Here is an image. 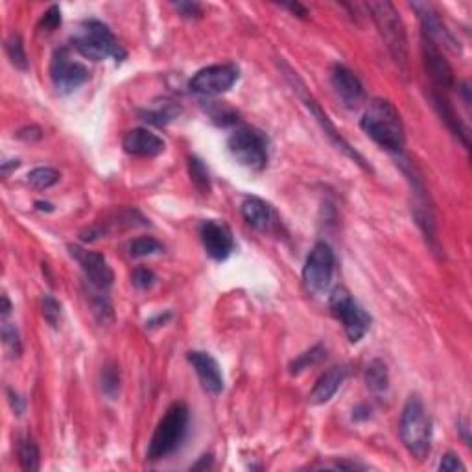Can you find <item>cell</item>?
Here are the masks:
<instances>
[{
	"mask_svg": "<svg viewBox=\"0 0 472 472\" xmlns=\"http://www.w3.org/2000/svg\"><path fill=\"white\" fill-rule=\"evenodd\" d=\"M59 172L54 168H48V166H41V168H36L28 173V183L33 186V188H39V191H45V188H50L55 183L59 181Z\"/></svg>",
	"mask_w": 472,
	"mask_h": 472,
	"instance_id": "29",
	"label": "cell"
},
{
	"mask_svg": "<svg viewBox=\"0 0 472 472\" xmlns=\"http://www.w3.org/2000/svg\"><path fill=\"white\" fill-rule=\"evenodd\" d=\"M172 6L179 11L183 18H200L201 14H203V9L198 2H173Z\"/></svg>",
	"mask_w": 472,
	"mask_h": 472,
	"instance_id": "37",
	"label": "cell"
},
{
	"mask_svg": "<svg viewBox=\"0 0 472 472\" xmlns=\"http://www.w3.org/2000/svg\"><path fill=\"white\" fill-rule=\"evenodd\" d=\"M132 282L133 286L139 288V290H151L155 282H157V277H155V273L151 269L136 268L132 273Z\"/></svg>",
	"mask_w": 472,
	"mask_h": 472,
	"instance_id": "35",
	"label": "cell"
},
{
	"mask_svg": "<svg viewBox=\"0 0 472 472\" xmlns=\"http://www.w3.org/2000/svg\"><path fill=\"white\" fill-rule=\"evenodd\" d=\"M334 269H336V257L331 245L325 242L313 245L303 268V281L306 290L313 295L327 294L331 290Z\"/></svg>",
	"mask_w": 472,
	"mask_h": 472,
	"instance_id": "8",
	"label": "cell"
},
{
	"mask_svg": "<svg viewBox=\"0 0 472 472\" xmlns=\"http://www.w3.org/2000/svg\"><path fill=\"white\" fill-rule=\"evenodd\" d=\"M9 312H11V303H9L8 295H2V318H8Z\"/></svg>",
	"mask_w": 472,
	"mask_h": 472,
	"instance_id": "46",
	"label": "cell"
},
{
	"mask_svg": "<svg viewBox=\"0 0 472 472\" xmlns=\"http://www.w3.org/2000/svg\"><path fill=\"white\" fill-rule=\"evenodd\" d=\"M238 67L235 65H213L201 68L191 80V91L203 96H216L227 92L238 82Z\"/></svg>",
	"mask_w": 472,
	"mask_h": 472,
	"instance_id": "10",
	"label": "cell"
},
{
	"mask_svg": "<svg viewBox=\"0 0 472 472\" xmlns=\"http://www.w3.org/2000/svg\"><path fill=\"white\" fill-rule=\"evenodd\" d=\"M2 341H4V347L8 349L11 358H18V356H21V353H23V341H21V334H18L15 325H11V323L8 321L2 323Z\"/></svg>",
	"mask_w": 472,
	"mask_h": 472,
	"instance_id": "32",
	"label": "cell"
},
{
	"mask_svg": "<svg viewBox=\"0 0 472 472\" xmlns=\"http://www.w3.org/2000/svg\"><path fill=\"white\" fill-rule=\"evenodd\" d=\"M36 209L37 210H46V213H52V210H54V205L46 203V201H36Z\"/></svg>",
	"mask_w": 472,
	"mask_h": 472,
	"instance_id": "48",
	"label": "cell"
},
{
	"mask_svg": "<svg viewBox=\"0 0 472 472\" xmlns=\"http://www.w3.org/2000/svg\"><path fill=\"white\" fill-rule=\"evenodd\" d=\"M179 114H181V107H179L176 102L170 100H163L159 102V104H154V107H150V109L141 111V118L144 122L154 124V126L159 127L166 126V124H170L172 120H176Z\"/></svg>",
	"mask_w": 472,
	"mask_h": 472,
	"instance_id": "23",
	"label": "cell"
},
{
	"mask_svg": "<svg viewBox=\"0 0 472 472\" xmlns=\"http://www.w3.org/2000/svg\"><path fill=\"white\" fill-rule=\"evenodd\" d=\"M68 251L73 254V259L80 264V268L83 269L87 281L91 282L96 290L107 291L113 286L114 273L100 253L83 250L80 245H68Z\"/></svg>",
	"mask_w": 472,
	"mask_h": 472,
	"instance_id": "11",
	"label": "cell"
},
{
	"mask_svg": "<svg viewBox=\"0 0 472 472\" xmlns=\"http://www.w3.org/2000/svg\"><path fill=\"white\" fill-rule=\"evenodd\" d=\"M43 316L50 327H58L61 321V304L55 299L54 295H45L43 297Z\"/></svg>",
	"mask_w": 472,
	"mask_h": 472,
	"instance_id": "34",
	"label": "cell"
},
{
	"mask_svg": "<svg viewBox=\"0 0 472 472\" xmlns=\"http://www.w3.org/2000/svg\"><path fill=\"white\" fill-rule=\"evenodd\" d=\"M365 384L372 393H384L390 387V375L386 363L382 360H372L365 369Z\"/></svg>",
	"mask_w": 472,
	"mask_h": 472,
	"instance_id": "24",
	"label": "cell"
},
{
	"mask_svg": "<svg viewBox=\"0 0 472 472\" xmlns=\"http://www.w3.org/2000/svg\"><path fill=\"white\" fill-rule=\"evenodd\" d=\"M141 222L146 225V220L142 218L141 214L136 213V210H129V209H122L117 210V213L109 214L105 222H98L95 223L91 229H87L85 232H82V238L85 242L96 240V238H102V236L109 235V232L117 231V229H129V227H136Z\"/></svg>",
	"mask_w": 472,
	"mask_h": 472,
	"instance_id": "19",
	"label": "cell"
},
{
	"mask_svg": "<svg viewBox=\"0 0 472 472\" xmlns=\"http://www.w3.org/2000/svg\"><path fill=\"white\" fill-rule=\"evenodd\" d=\"M459 431L463 434L465 443H467V445H471V437H468V422L467 421H463L461 424H459Z\"/></svg>",
	"mask_w": 472,
	"mask_h": 472,
	"instance_id": "47",
	"label": "cell"
},
{
	"mask_svg": "<svg viewBox=\"0 0 472 472\" xmlns=\"http://www.w3.org/2000/svg\"><path fill=\"white\" fill-rule=\"evenodd\" d=\"M188 419H191L188 408L183 402H176L170 406L155 428L146 458L150 461H161V459L173 454L185 439L186 430H188Z\"/></svg>",
	"mask_w": 472,
	"mask_h": 472,
	"instance_id": "3",
	"label": "cell"
},
{
	"mask_svg": "<svg viewBox=\"0 0 472 472\" xmlns=\"http://www.w3.org/2000/svg\"><path fill=\"white\" fill-rule=\"evenodd\" d=\"M8 397H9V404H11V409H14L17 415H23V412H24L23 399H21V397H18L17 393L11 390H8Z\"/></svg>",
	"mask_w": 472,
	"mask_h": 472,
	"instance_id": "40",
	"label": "cell"
},
{
	"mask_svg": "<svg viewBox=\"0 0 472 472\" xmlns=\"http://www.w3.org/2000/svg\"><path fill=\"white\" fill-rule=\"evenodd\" d=\"M368 9L371 11L372 21L377 24L380 36L384 37L397 65L408 73V39H406L404 23L397 8L384 0V2H369Z\"/></svg>",
	"mask_w": 472,
	"mask_h": 472,
	"instance_id": "5",
	"label": "cell"
},
{
	"mask_svg": "<svg viewBox=\"0 0 472 472\" xmlns=\"http://www.w3.org/2000/svg\"><path fill=\"white\" fill-rule=\"evenodd\" d=\"M369 415H371V408L365 404H360L358 408H354L353 412V417L356 419V421H362V419H369Z\"/></svg>",
	"mask_w": 472,
	"mask_h": 472,
	"instance_id": "42",
	"label": "cell"
},
{
	"mask_svg": "<svg viewBox=\"0 0 472 472\" xmlns=\"http://www.w3.org/2000/svg\"><path fill=\"white\" fill-rule=\"evenodd\" d=\"M439 471H449V472L465 471V465L461 463V459H459L458 456L449 452V454L443 456V459L439 461Z\"/></svg>",
	"mask_w": 472,
	"mask_h": 472,
	"instance_id": "38",
	"label": "cell"
},
{
	"mask_svg": "<svg viewBox=\"0 0 472 472\" xmlns=\"http://www.w3.org/2000/svg\"><path fill=\"white\" fill-rule=\"evenodd\" d=\"M325 356H327V349H325V347L323 345L312 347V349L306 350V353L299 354V356L291 362L290 371L294 372V375H299L301 371L309 369L310 365H316V363H319L321 360H325Z\"/></svg>",
	"mask_w": 472,
	"mask_h": 472,
	"instance_id": "27",
	"label": "cell"
},
{
	"mask_svg": "<svg viewBox=\"0 0 472 472\" xmlns=\"http://www.w3.org/2000/svg\"><path fill=\"white\" fill-rule=\"evenodd\" d=\"M6 54H8L9 61H11V65H14L15 68H18V70H28V58L26 52H24L23 39H21L18 33H14V36L6 41Z\"/></svg>",
	"mask_w": 472,
	"mask_h": 472,
	"instance_id": "28",
	"label": "cell"
},
{
	"mask_svg": "<svg viewBox=\"0 0 472 472\" xmlns=\"http://www.w3.org/2000/svg\"><path fill=\"white\" fill-rule=\"evenodd\" d=\"M422 58H424V67H427L428 76H430V80L434 82V85H436L437 89H441V91L454 89V70H452L450 63L446 61L445 55H443L439 46L431 45V43L422 39Z\"/></svg>",
	"mask_w": 472,
	"mask_h": 472,
	"instance_id": "15",
	"label": "cell"
},
{
	"mask_svg": "<svg viewBox=\"0 0 472 472\" xmlns=\"http://www.w3.org/2000/svg\"><path fill=\"white\" fill-rule=\"evenodd\" d=\"M18 461H21V467H23L24 471H39L41 454H39V449H37L36 441H33L32 437H23L21 443H18Z\"/></svg>",
	"mask_w": 472,
	"mask_h": 472,
	"instance_id": "25",
	"label": "cell"
},
{
	"mask_svg": "<svg viewBox=\"0 0 472 472\" xmlns=\"http://www.w3.org/2000/svg\"><path fill=\"white\" fill-rule=\"evenodd\" d=\"M210 467H213V456H203L200 463L192 465L194 471H200V468H210Z\"/></svg>",
	"mask_w": 472,
	"mask_h": 472,
	"instance_id": "45",
	"label": "cell"
},
{
	"mask_svg": "<svg viewBox=\"0 0 472 472\" xmlns=\"http://www.w3.org/2000/svg\"><path fill=\"white\" fill-rule=\"evenodd\" d=\"M345 368H331L328 371L323 372L321 377L318 378V382H316L313 390L310 391V402H312V404H325V402H328L332 397L336 395L341 384L345 382Z\"/></svg>",
	"mask_w": 472,
	"mask_h": 472,
	"instance_id": "20",
	"label": "cell"
},
{
	"mask_svg": "<svg viewBox=\"0 0 472 472\" xmlns=\"http://www.w3.org/2000/svg\"><path fill=\"white\" fill-rule=\"evenodd\" d=\"M50 80L58 92L68 95L89 80V70H87L85 65L74 61L67 48H59L52 55Z\"/></svg>",
	"mask_w": 472,
	"mask_h": 472,
	"instance_id": "9",
	"label": "cell"
},
{
	"mask_svg": "<svg viewBox=\"0 0 472 472\" xmlns=\"http://www.w3.org/2000/svg\"><path fill=\"white\" fill-rule=\"evenodd\" d=\"M400 439L413 458L424 459L431 452V422L422 400L412 395L400 415Z\"/></svg>",
	"mask_w": 472,
	"mask_h": 472,
	"instance_id": "4",
	"label": "cell"
},
{
	"mask_svg": "<svg viewBox=\"0 0 472 472\" xmlns=\"http://www.w3.org/2000/svg\"><path fill=\"white\" fill-rule=\"evenodd\" d=\"M240 213L251 227L259 229V231H269L272 229V207L260 198H245L240 205Z\"/></svg>",
	"mask_w": 472,
	"mask_h": 472,
	"instance_id": "21",
	"label": "cell"
},
{
	"mask_svg": "<svg viewBox=\"0 0 472 472\" xmlns=\"http://www.w3.org/2000/svg\"><path fill=\"white\" fill-rule=\"evenodd\" d=\"M170 316H172V313H170V312H166V313H164V316H163V313H161V316H157V318H155V319H150V321L146 323V327L154 328V327H159V325H164V323H166L170 319Z\"/></svg>",
	"mask_w": 472,
	"mask_h": 472,
	"instance_id": "43",
	"label": "cell"
},
{
	"mask_svg": "<svg viewBox=\"0 0 472 472\" xmlns=\"http://www.w3.org/2000/svg\"><path fill=\"white\" fill-rule=\"evenodd\" d=\"M124 150L135 157H157L164 151V141L144 127L127 132L122 141Z\"/></svg>",
	"mask_w": 472,
	"mask_h": 472,
	"instance_id": "18",
	"label": "cell"
},
{
	"mask_svg": "<svg viewBox=\"0 0 472 472\" xmlns=\"http://www.w3.org/2000/svg\"><path fill=\"white\" fill-rule=\"evenodd\" d=\"M17 136L18 139H23V141H39L43 136V133L39 127L32 126V127H24L21 132H17Z\"/></svg>",
	"mask_w": 472,
	"mask_h": 472,
	"instance_id": "39",
	"label": "cell"
},
{
	"mask_svg": "<svg viewBox=\"0 0 472 472\" xmlns=\"http://www.w3.org/2000/svg\"><path fill=\"white\" fill-rule=\"evenodd\" d=\"M186 358L194 368L203 390L210 395H220L225 387V380H223V372L218 362L209 353H203V350H191Z\"/></svg>",
	"mask_w": 472,
	"mask_h": 472,
	"instance_id": "17",
	"label": "cell"
},
{
	"mask_svg": "<svg viewBox=\"0 0 472 472\" xmlns=\"http://www.w3.org/2000/svg\"><path fill=\"white\" fill-rule=\"evenodd\" d=\"M133 257H151V254H159L164 251V245L161 244L154 236H141L129 245Z\"/></svg>",
	"mask_w": 472,
	"mask_h": 472,
	"instance_id": "31",
	"label": "cell"
},
{
	"mask_svg": "<svg viewBox=\"0 0 472 472\" xmlns=\"http://www.w3.org/2000/svg\"><path fill=\"white\" fill-rule=\"evenodd\" d=\"M360 126L372 141L386 150L400 151L404 148V124L400 120L397 107L391 102L382 100V98H375L369 102Z\"/></svg>",
	"mask_w": 472,
	"mask_h": 472,
	"instance_id": "1",
	"label": "cell"
},
{
	"mask_svg": "<svg viewBox=\"0 0 472 472\" xmlns=\"http://www.w3.org/2000/svg\"><path fill=\"white\" fill-rule=\"evenodd\" d=\"M59 26H61V9H59V6H50L48 11L43 14L41 23H39V30H41V32L50 33Z\"/></svg>",
	"mask_w": 472,
	"mask_h": 472,
	"instance_id": "36",
	"label": "cell"
},
{
	"mask_svg": "<svg viewBox=\"0 0 472 472\" xmlns=\"http://www.w3.org/2000/svg\"><path fill=\"white\" fill-rule=\"evenodd\" d=\"M73 46L83 58L92 59V61L114 59L117 63H120L127 55L109 26L95 18L85 21L77 28V32L73 36Z\"/></svg>",
	"mask_w": 472,
	"mask_h": 472,
	"instance_id": "2",
	"label": "cell"
},
{
	"mask_svg": "<svg viewBox=\"0 0 472 472\" xmlns=\"http://www.w3.org/2000/svg\"><path fill=\"white\" fill-rule=\"evenodd\" d=\"M18 166H21V161H18V159L4 161V163H2V176L8 177L9 172H11V170H17Z\"/></svg>",
	"mask_w": 472,
	"mask_h": 472,
	"instance_id": "44",
	"label": "cell"
},
{
	"mask_svg": "<svg viewBox=\"0 0 472 472\" xmlns=\"http://www.w3.org/2000/svg\"><path fill=\"white\" fill-rule=\"evenodd\" d=\"M295 82H297V89H299L301 96H303L304 105H306V107H309V109H310V113H312L313 117H316V120H318L319 126L323 127V132H325V135H327L328 139H331L332 144L336 146L338 150L343 151V154H345L347 157H350V159H353L354 163L360 164V166H362L363 170H371L368 166V164H365V159H363L362 155H360L358 151L354 150V148H350L349 142H347L345 139H343V136H341L340 133H338V129H336V127H334V124H332L331 120H328L327 114H325L321 111V107H319V105H318V102L313 100L312 96H310L309 92L304 91V85L299 82V80H297V76H295Z\"/></svg>",
	"mask_w": 472,
	"mask_h": 472,
	"instance_id": "14",
	"label": "cell"
},
{
	"mask_svg": "<svg viewBox=\"0 0 472 472\" xmlns=\"http://www.w3.org/2000/svg\"><path fill=\"white\" fill-rule=\"evenodd\" d=\"M328 304H331L332 316L343 325V331H345L347 338H349L353 343L360 341L368 334L372 321L371 316H369V313L363 310L362 304L349 294V290L341 286L336 288V290L331 294Z\"/></svg>",
	"mask_w": 472,
	"mask_h": 472,
	"instance_id": "6",
	"label": "cell"
},
{
	"mask_svg": "<svg viewBox=\"0 0 472 472\" xmlns=\"http://www.w3.org/2000/svg\"><path fill=\"white\" fill-rule=\"evenodd\" d=\"M207 111L213 117V120L220 126H229V124H235L238 120V113L232 111L227 105L220 104V102H207Z\"/></svg>",
	"mask_w": 472,
	"mask_h": 472,
	"instance_id": "33",
	"label": "cell"
},
{
	"mask_svg": "<svg viewBox=\"0 0 472 472\" xmlns=\"http://www.w3.org/2000/svg\"><path fill=\"white\" fill-rule=\"evenodd\" d=\"M188 173H191V179L192 183H194L195 188H198L201 194H209L210 173L200 157H194V155H192L191 159H188Z\"/></svg>",
	"mask_w": 472,
	"mask_h": 472,
	"instance_id": "26",
	"label": "cell"
},
{
	"mask_svg": "<svg viewBox=\"0 0 472 472\" xmlns=\"http://www.w3.org/2000/svg\"><path fill=\"white\" fill-rule=\"evenodd\" d=\"M102 391L105 397H109L111 400L117 399L118 391H120V371L114 363H109L102 369Z\"/></svg>",
	"mask_w": 472,
	"mask_h": 472,
	"instance_id": "30",
	"label": "cell"
},
{
	"mask_svg": "<svg viewBox=\"0 0 472 472\" xmlns=\"http://www.w3.org/2000/svg\"><path fill=\"white\" fill-rule=\"evenodd\" d=\"M229 151L242 166L262 170L268 164V136L254 127H240L229 136Z\"/></svg>",
	"mask_w": 472,
	"mask_h": 472,
	"instance_id": "7",
	"label": "cell"
},
{
	"mask_svg": "<svg viewBox=\"0 0 472 472\" xmlns=\"http://www.w3.org/2000/svg\"><path fill=\"white\" fill-rule=\"evenodd\" d=\"M332 87H334L338 98L349 109H358L365 102V91H363L362 82L350 68L343 67V65H334L332 68Z\"/></svg>",
	"mask_w": 472,
	"mask_h": 472,
	"instance_id": "16",
	"label": "cell"
},
{
	"mask_svg": "<svg viewBox=\"0 0 472 472\" xmlns=\"http://www.w3.org/2000/svg\"><path fill=\"white\" fill-rule=\"evenodd\" d=\"M431 98H434V105H436L437 113H439V117L445 120L446 126L450 127V132L454 133L456 136H459V141L463 142V146H468L467 127L461 124V120H459V117L456 114V111L452 109V105H450V102L446 100L445 95H437L436 92Z\"/></svg>",
	"mask_w": 472,
	"mask_h": 472,
	"instance_id": "22",
	"label": "cell"
},
{
	"mask_svg": "<svg viewBox=\"0 0 472 472\" xmlns=\"http://www.w3.org/2000/svg\"><path fill=\"white\" fill-rule=\"evenodd\" d=\"M282 8L290 9L291 14H295L297 17H306L309 15V11H306V8H304L303 4H299V2H286V4H281Z\"/></svg>",
	"mask_w": 472,
	"mask_h": 472,
	"instance_id": "41",
	"label": "cell"
},
{
	"mask_svg": "<svg viewBox=\"0 0 472 472\" xmlns=\"http://www.w3.org/2000/svg\"><path fill=\"white\" fill-rule=\"evenodd\" d=\"M200 236L207 254L218 262L229 259V254L235 251V238H232L231 229L218 220H207L201 223Z\"/></svg>",
	"mask_w": 472,
	"mask_h": 472,
	"instance_id": "13",
	"label": "cell"
},
{
	"mask_svg": "<svg viewBox=\"0 0 472 472\" xmlns=\"http://www.w3.org/2000/svg\"><path fill=\"white\" fill-rule=\"evenodd\" d=\"M412 8L417 11L419 21L422 26V39L431 45L443 46V48H454L456 50V39L452 37L446 24L443 23L439 11L428 2H412Z\"/></svg>",
	"mask_w": 472,
	"mask_h": 472,
	"instance_id": "12",
	"label": "cell"
}]
</instances>
